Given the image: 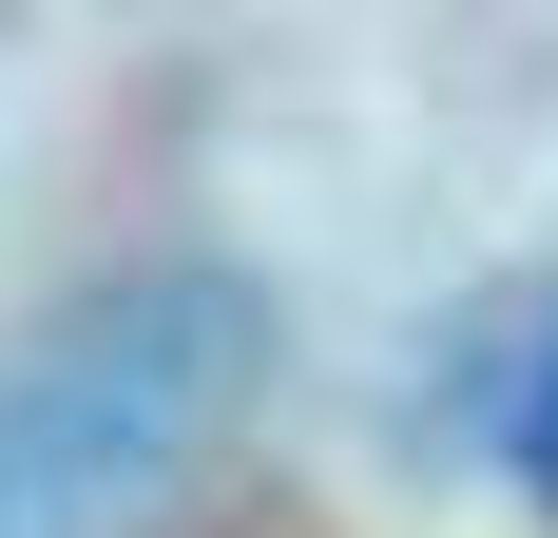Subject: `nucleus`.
Instances as JSON below:
<instances>
[{"instance_id": "nucleus-1", "label": "nucleus", "mask_w": 558, "mask_h": 538, "mask_svg": "<svg viewBox=\"0 0 558 538\" xmlns=\"http://www.w3.org/2000/svg\"><path fill=\"white\" fill-rule=\"evenodd\" d=\"M251 366H270V308H251V269H213V250L116 269V289H77L58 327H20V346H0V538L155 519V500L231 442Z\"/></svg>"}, {"instance_id": "nucleus-2", "label": "nucleus", "mask_w": 558, "mask_h": 538, "mask_svg": "<svg viewBox=\"0 0 558 538\" xmlns=\"http://www.w3.org/2000/svg\"><path fill=\"white\" fill-rule=\"evenodd\" d=\"M520 481H539V519H558V346L520 366Z\"/></svg>"}]
</instances>
